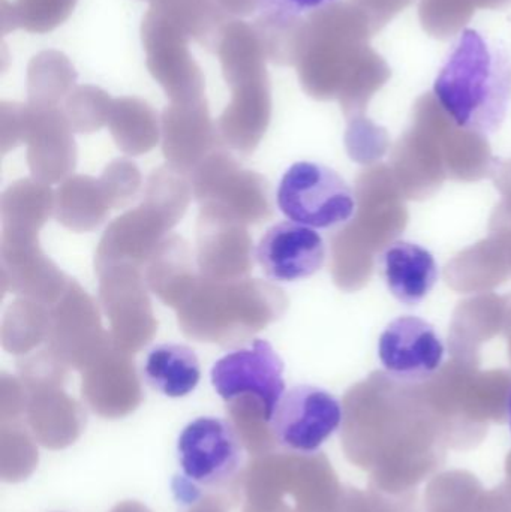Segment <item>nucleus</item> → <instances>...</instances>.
<instances>
[{"mask_svg":"<svg viewBox=\"0 0 511 512\" xmlns=\"http://www.w3.org/2000/svg\"><path fill=\"white\" fill-rule=\"evenodd\" d=\"M435 101L458 128L488 137L506 120L511 57L479 30L465 29L434 83Z\"/></svg>","mask_w":511,"mask_h":512,"instance_id":"obj_1","label":"nucleus"},{"mask_svg":"<svg viewBox=\"0 0 511 512\" xmlns=\"http://www.w3.org/2000/svg\"><path fill=\"white\" fill-rule=\"evenodd\" d=\"M287 307L284 291L266 280H212L200 274L176 312L188 339L234 346L281 319Z\"/></svg>","mask_w":511,"mask_h":512,"instance_id":"obj_2","label":"nucleus"},{"mask_svg":"<svg viewBox=\"0 0 511 512\" xmlns=\"http://www.w3.org/2000/svg\"><path fill=\"white\" fill-rule=\"evenodd\" d=\"M189 174L164 165L150 174L140 206L114 219L95 252V271L131 264L143 270L153 254L182 221L191 204Z\"/></svg>","mask_w":511,"mask_h":512,"instance_id":"obj_3","label":"nucleus"},{"mask_svg":"<svg viewBox=\"0 0 511 512\" xmlns=\"http://www.w3.org/2000/svg\"><path fill=\"white\" fill-rule=\"evenodd\" d=\"M182 475L173 480L176 501L191 507L203 499L236 507L242 502L243 445L230 421L203 417L185 427L177 444Z\"/></svg>","mask_w":511,"mask_h":512,"instance_id":"obj_4","label":"nucleus"},{"mask_svg":"<svg viewBox=\"0 0 511 512\" xmlns=\"http://www.w3.org/2000/svg\"><path fill=\"white\" fill-rule=\"evenodd\" d=\"M321 466L315 453L251 457L243 471V512H320Z\"/></svg>","mask_w":511,"mask_h":512,"instance_id":"obj_5","label":"nucleus"},{"mask_svg":"<svg viewBox=\"0 0 511 512\" xmlns=\"http://www.w3.org/2000/svg\"><path fill=\"white\" fill-rule=\"evenodd\" d=\"M200 215L230 219L243 225L272 218L267 180L245 170L230 153L215 150L189 174Z\"/></svg>","mask_w":511,"mask_h":512,"instance_id":"obj_6","label":"nucleus"},{"mask_svg":"<svg viewBox=\"0 0 511 512\" xmlns=\"http://www.w3.org/2000/svg\"><path fill=\"white\" fill-rule=\"evenodd\" d=\"M278 207L296 224L327 230L353 218L356 198L353 189L332 168L297 162L282 177Z\"/></svg>","mask_w":511,"mask_h":512,"instance_id":"obj_7","label":"nucleus"},{"mask_svg":"<svg viewBox=\"0 0 511 512\" xmlns=\"http://www.w3.org/2000/svg\"><path fill=\"white\" fill-rule=\"evenodd\" d=\"M99 276V303L110 321L114 346L137 354L158 331L152 301L141 268L131 264L111 265Z\"/></svg>","mask_w":511,"mask_h":512,"instance_id":"obj_8","label":"nucleus"},{"mask_svg":"<svg viewBox=\"0 0 511 512\" xmlns=\"http://www.w3.org/2000/svg\"><path fill=\"white\" fill-rule=\"evenodd\" d=\"M111 343L110 331L102 327L98 304L77 280H69L62 297L50 306L45 346L69 369L83 372Z\"/></svg>","mask_w":511,"mask_h":512,"instance_id":"obj_9","label":"nucleus"},{"mask_svg":"<svg viewBox=\"0 0 511 512\" xmlns=\"http://www.w3.org/2000/svg\"><path fill=\"white\" fill-rule=\"evenodd\" d=\"M344 409L329 391L299 385L282 396L272 418L279 448L314 454L341 426Z\"/></svg>","mask_w":511,"mask_h":512,"instance_id":"obj_10","label":"nucleus"},{"mask_svg":"<svg viewBox=\"0 0 511 512\" xmlns=\"http://www.w3.org/2000/svg\"><path fill=\"white\" fill-rule=\"evenodd\" d=\"M284 363L266 340H255L249 348L237 349L216 361L212 385L225 400L249 396L261 400L273 418L282 396L285 382Z\"/></svg>","mask_w":511,"mask_h":512,"instance_id":"obj_11","label":"nucleus"},{"mask_svg":"<svg viewBox=\"0 0 511 512\" xmlns=\"http://www.w3.org/2000/svg\"><path fill=\"white\" fill-rule=\"evenodd\" d=\"M2 291L53 306L69 277L42 252L38 234L2 230L0 242Z\"/></svg>","mask_w":511,"mask_h":512,"instance_id":"obj_12","label":"nucleus"},{"mask_svg":"<svg viewBox=\"0 0 511 512\" xmlns=\"http://www.w3.org/2000/svg\"><path fill=\"white\" fill-rule=\"evenodd\" d=\"M446 346L431 322L407 315L393 319L378 340V357L393 378L423 381L444 361Z\"/></svg>","mask_w":511,"mask_h":512,"instance_id":"obj_13","label":"nucleus"},{"mask_svg":"<svg viewBox=\"0 0 511 512\" xmlns=\"http://www.w3.org/2000/svg\"><path fill=\"white\" fill-rule=\"evenodd\" d=\"M81 396L93 414L119 420L137 411L144 393L131 354L111 343L81 372Z\"/></svg>","mask_w":511,"mask_h":512,"instance_id":"obj_14","label":"nucleus"},{"mask_svg":"<svg viewBox=\"0 0 511 512\" xmlns=\"http://www.w3.org/2000/svg\"><path fill=\"white\" fill-rule=\"evenodd\" d=\"M257 259L267 277L294 282L312 276L326 261L323 237L305 225L281 222L270 228L257 248Z\"/></svg>","mask_w":511,"mask_h":512,"instance_id":"obj_15","label":"nucleus"},{"mask_svg":"<svg viewBox=\"0 0 511 512\" xmlns=\"http://www.w3.org/2000/svg\"><path fill=\"white\" fill-rule=\"evenodd\" d=\"M254 248L248 228L215 216H198L197 265L212 280L245 279L254 268Z\"/></svg>","mask_w":511,"mask_h":512,"instance_id":"obj_16","label":"nucleus"},{"mask_svg":"<svg viewBox=\"0 0 511 512\" xmlns=\"http://www.w3.org/2000/svg\"><path fill=\"white\" fill-rule=\"evenodd\" d=\"M26 423L41 447L63 450L74 444L86 429L87 415L63 388L26 390Z\"/></svg>","mask_w":511,"mask_h":512,"instance_id":"obj_17","label":"nucleus"},{"mask_svg":"<svg viewBox=\"0 0 511 512\" xmlns=\"http://www.w3.org/2000/svg\"><path fill=\"white\" fill-rule=\"evenodd\" d=\"M381 264L387 288L396 300L407 306L422 303L440 277L434 255L417 243L405 240L387 246Z\"/></svg>","mask_w":511,"mask_h":512,"instance_id":"obj_18","label":"nucleus"},{"mask_svg":"<svg viewBox=\"0 0 511 512\" xmlns=\"http://www.w3.org/2000/svg\"><path fill=\"white\" fill-rule=\"evenodd\" d=\"M200 277L188 242L171 234L144 265V279L150 291L165 304L179 309Z\"/></svg>","mask_w":511,"mask_h":512,"instance_id":"obj_19","label":"nucleus"},{"mask_svg":"<svg viewBox=\"0 0 511 512\" xmlns=\"http://www.w3.org/2000/svg\"><path fill=\"white\" fill-rule=\"evenodd\" d=\"M110 210V201L95 177H68L54 192V216L74 233H90L101 227Z\"/></svg>","mask_w":511,"mask_h":512,"instance_id":"obj_20","label":"nucleus"},{"mask_svg":"<svg viewBox=\"0 0 511 512\" xmlns=\"http://www.w3.org/2000/svg\"><path fill=\"white\" fill-rule=\"evenodd\" d=\"M144 375L147 382L167 397H183L197 388L201 378L200 361L185 345H159L147 355Z\"/></svg>","mask_w":511,"mask_h":512,"instance_id":"obj_21","label":"nucleus"},{"mask_svg":"<svg viewBox=\"0 0 511 512\" xmlns=\"http://www.w3.org/2000/svg\"><path fill=\"white\" fill-rule=\"evenodd\" d=\"M0 213L2 230L39 234L54 215V192L38 180H18L3 192Z\"/></svg>","mask_w":511,"mask_h":512,"instance_id":"obj_22","label":"nucleus"},{"mask_svg":"<svg viewBox=\"0 0 511 512\" xmlns=\"http://www.w3.org/2000/svg\"><path fill=\"white\" fill-rule=\"evenodd\" d=\"M48 328L50 306L27 298H17L3 318L0 333L3 349L18 357L30 354L47 342Z\"/></svg>","mask_w":511,"mask_h":512,"instance_id":"obj_23","label":"nucleus"},{"mask_svg":"<svg viewBox=\"0 0 511 512\" xmlns=\"http://www.w3.org/2000/svg\"><path fill=\"white\" fill-rule=\"evenodd\" d=\"M29 141L27 164L32 177L45 185L65 180L77 165L74 140L65 131L35 132Z\"/></svg>","mask_w":511,"mask_h":512,"instance_id":"obj_24","label":"nucleus"},{"mask_svg":"<svg viewBox=\"0 0 511 512\" xmlns=\"http://www.w3.org/2000/svg\"><path fill=\"white\" fill-rule=\"evenodd\" d=\"M227 414L249 456H266L278 451L272 417L261 400L249 396L237 397L227 402Z\"/></svg>","mask_w":511,"mask_h":512,"instance_id":"obj_25","label":"nucleus"},{"mask_svg":"<svg viewBox=\"0 0 511 512\" xmlns=\"http://www.w3.org/2000/svg\"><path fill=\"white\" fill-rule=\"evenodd\" d=\"M38 448L26 418L0 420V478L5 483L27 480L38 466Z\"/></svg>","mask_w":511,"mask_h":512,"instance_id":"obj_26","label":"nucleus"},{"mask_svg":"<svg viewBox=\"0 0 511 512\" xmlns=\"http://www.w3.org/2000/svg\"><path fill=\"white\" fill-rule=\"evenodd\" d=\"M17 369L26 390L63 388L71 370L48 346L18 358Z\"/></svg>","mask_w":511,"mask_h":512,"instance_id":"obj_27","label":"nucleus"},{"mask_svg":"<svg viewBox=\"0 0 511 512\" xmlns=\"http://www.w3.org/2000/svg\"><path fill=\"white\" fill-rule=\"evenodd\" d=\"M111 209L126 206L137 197L143 177L134 162L129 159H114L99 177Z\"/></svg>","mask_w":511,"mask_h":512,"instance_id":"obj_28","label":"nucleus"},{"mask_svg":"<svg viewBox=\"0 0 511 512\" xmlns=\"http://www.w3.org/2000/svg\"><path fill=\"white\" fill-rule=\"evenodd\" d=\"M335 2L336 0H261V6L269 17L287 23L299 20L311 12L323 11Z\"/></svg>","mask_w":511,"mask_h":512,"instance_id":"obj_29","label":"nucleus"},{"mask_svg":"<svg viewBox=\"0 0 511 512\" xmlns=\"http://www.w3.org/2000/svg\"><path fill=\"white\" fill-rule=\"evenodd\" d=\"M228 508L224 504L218 501H212V499H203V501L197 502V504L188 507L186 512H227Z\"/></svg>","mask_w":511,"mask_h":512,"instance_id":"obj_30","label":"nucleus"},{"mask_svg":"<svg viewBox=\"0 0 511 512\" xmlns=\"http://www.w3.org/2000/svg\"><path fill=\"white\" fill-rule=\"evenodd\" d=\"M110 512H152L149 508L144 507L143 504L137 501L120 502L119 505L113 508Z\"/></svg>","mask_w":511,"mask_h":512,"instance_id":"obj_31","label":"nucleus"},{"mask_svg":"<svg viewBox=\"0 0 511 512\" xmlns=\"http://www.w3.org/2000/svg\"><path fill=\"white\" fill-rule=\"evenodd\" d=\"M509 423H510V429H511V394L509 399Z\"/></svg>","mask_w":511,"mask_h":512,"instance_id":"obj_32","label":"nucleus"}]
</instances>
